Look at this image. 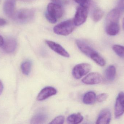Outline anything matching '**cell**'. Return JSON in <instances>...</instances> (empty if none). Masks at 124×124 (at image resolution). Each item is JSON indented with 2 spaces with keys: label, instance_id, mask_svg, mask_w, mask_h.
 I'll list each match as a JSON object with an SVG mask.
<instances>
[{
  "label": "cell",
  "instance_id": "cell-16",
  "mask_svg": "<svg viewBox=\"0 0 124 124\" xmlns=\"http://www.w3.org/2000/svg\"><path fill=\"white\" fill-rule=\"evenodd\" d=\"M97 97L94 92L90 91L86 93L83 98V102L86 105H91L95 102Z\"/></svg>",
  "mask_w": 124,
  "mask_h": 124
},
{
  "label": "cell",
  "instance_id": "cell-25",
  "mask_svg": "<svg viewBox=\"0 0 124 124\" xmlns=\"http://www.w3.org/2000/svg\"><path fill=\"white\" fill-rule=\"evenodd\" d=\"M108 97V95L107 93H102L97 96L96 99L99 102H103L107 100Z\"/></svg>",
  "mask_w": 124,
  "mask_h": 124
},
{
  "label": "cell",
  "instance_id": "cell-23",
  "mask_svg": "<svg viewBox=\"0 0 124 124\" xmlns=\"http://www.w3.org/2000/svg\"><path fill=\"white\" fill-rule=\"evenodd\" d=\"M75 2L80 5V6L86 8H89L92 3L91 0H74Z\"/></svg>",
  "mask_w": 124,
  "mask_h": 124
},
{
  "label": "cell",
  "instance_id": "cell-7",
  "mask_svg": "<svg viewBox=\"0 0 124 124\" xmlns=\"http://www.w3.org/2000/svg\"><path fill=\"white\" fill-rule=\"evenodd\" d=\"M124 113V93L121 92L118 95L116 100L114 108V116L119 119Z\"/></svg>",
  "mask_w": 124,
  "mask_h": 124
},
{
  "label": "cell",
  "instance_id": "cell-15",
  "mask_svg": "<svg viewBox=\"0 0 124 124\" xmlns=\"http://www.w3.org/2000/svg\"><path fill=\"white\" fill-rule=\"evenodd\" d=\"M47 119V115L44 112H39L32 118L31 123L35 124H43Z\"/></svg>",
  "mask_w": 124,
  "mask_h": 124
},
{
  "label": "cell",
  "instance_id": "cell-10",
  "mask_svg": "<svg viewBox=\"0 0 124 124\" xmlns=\"http://www.w3.org/2000/svg\"><path fill=\"white\" fill-rule=\"evenodd\" d=\"M46 42L47 45L52 50L58 54L65 57L69 58L70 57L68 52L60 44L54 41L48 40L46 41Z\"/></svg>",
  "mask_w": 124,
  "mask_h": 124
},
{
  "label": "cell",
  "instance_id": "cell-19",
  "mask_svg": "<svg viewBox=\"0 0 124 124\" xmlns=\"http://www.w3.org/2000/svg\"><path fill=\"white\" fill-rule=\"evenodd\" d=\"M103 15L104 12L102 9L100 8L95 9L92 13V19L94 22H98L102 19Z\"/></svg>",
  "mask_w": 124,
  "mask_h": 124
},
{
  "label": "cell",
  "instance_id": "cell-12",
  "mask_svg": "<svg viewBox=\"0 0 124 124\" xmlns=\"http://www.w3.org/2000/svg\"><path fill=\"white\" fill-rule=\"evenodd\" d=\"M56 90L52 87H47L42 90L38 95L37 99L38 101H42L55 95L57 93Z\"/></svg>",
  "mask_w": 124,
  "mask_h": 124
},
{
  "label": "cell",
  "instance_id": "cell-27",
  "mask_svg": "<svg viewBox=\"0 0 124 124\" xmlns=\"http://www.w3.org/2000/svg\"><path fill=\"white\" fill-rule=\"evenodd\" d=\"M7 24V22L4 19L0 18V26H3Z\"/></svg>",
  "mask_w": 124,
  "mask_h": 124
},
{
  "label": "cell",
  "instance_id": "cell-20",
  "mask_svg": "<svg viewBox=\"0 0 124 124\" xmlns=\"http://www.w3.org/2000/svg\"><path fill=\"white\" fill-rule=\"evenodd\" d=\"M32 63L29 60L25 61L23 63L21 68L22 72L24 75H28L31 71Z\"/></svg>",
  "mask_w": 124,
  "mask_h": 124
},
{
  "label": "cell",
  "instance_id": "cell-11",
  "mask_svg": "<svg viewBox=\"0 0 124 124\" xmlns=\"http://www.w3.org/2000/svg\"><path fill=\"white\" fill-rule=\"evenodd\" d=\"M76 44L78 48L81 51L90 58L97 52L89 45L83 41L77 40Z\"/></svg>",
  "mask_w": 124,
  "mask_h": 124
},
{
  "label": "cell",
  "instance_id": "cell-17",
  "mask_svg": "<svg viewBox=\"0 0 124 124\" xmlns=\"http://www.w3.org/2000/svg\"><path fill=\"white\" fill-rule=\"evenodd\" d=\"M116 67L113 65H110L108 67L105 72V76L106 80L109 82H112L114 80L116 77Z\"/></svg>",
  "mask_w": 124,
  "mask_h": 124
},
{
  "label": "cell",
  "instance_id": "cell-31",
  "mask_svg": "<svg viewBox=\"0 0 124 124\" xmlns=\"http://www.w3.org/2000/svg\"><path fill=\"white\" fill-rule=\"evenodd\" d=\"M123 28L124 30V18L123 20Z\"/></svg>",
  "mask_w": 124,
  "mask_h": 124
},
{
  "label": "cell",
  "instance_id": "cell-22",
  "mask_svg": "<svg viewBox=\"0 0 124 124\" xmlns=\"http://www.w3.org/2000/svg\"><path fill=\"white\" fill-rule=\"evenodd\" d=\"M114 52L121 58L124 59V46L121 45H114L112 47Z\"/></svg>",
  "mask_w": 124,
  "mask_h": 124
},
{
  "label": "cell",
  "instance_id": "cell-4",
  "mask_svg": "<svg viewBox=\"0 0 124 124\" xmlns=\"http://www.w3.org/2000/svg\"><path fill=\"white\" fill-rule=\"evenodd\" d=\"M35 12L31 9H23L15 12L14 18L17 22L21 24H26L32 20Z\"/></svg>",
  "mask_w": 124,
  "mask_h": 124
},
{
  "label": "cell",
  "instance_id": "cell-28",
  "mask_svg": "<svg viewBox=\"0 0 124 124\" xmlns=\"http://www.w3.org/2000/svg\"><path fill=\"white\" fill-rule=\"evenodd\" d=\"M3 89V86L1 81L0 80V95L1 94Z\"/></svg>",
  "mask_w": 124,
  "mask_h": 124
},
{
  "label": "cell",
  "instance_id": "cell-24",
  "mask_svg": "<svg viewBox=\"0 0 124 124\" xmlns=\"http://www.w3.org/2000/svg\"><path fill=\"white\" fill-rule=\"evenodd\" d=\"M65 118L63 116H59L53 119L51 122L49 123L51 124H62L64 123Z\"/></svg>",
  "mask_w": 124,
  "mask_h": 124
},
{
  "label": "cell",
  "instance_id": "cell-6",
  "mask_svg": "<svg viewBox=\"0 0 124 124\" xmlns=\"http://www.w3.org/2000/svg\"><path fill=\"white\" fill-rule=\"evenodd\" d=\"M87 8L80 6L78 7L73 19L76 26H79L84 23L87 18Z\"/></svg>",
  "mask_w": 124,
  "mask_h": 124
},
{
  "label": "cell",
  "instance_id": "cell-1",
  "mask_svg": "<svg viewBox=\"0 0 124 124\" xmlns=\"http://www.w3.org/2000/svg\"><path fill=\"white\" fill-rule=\"evenodd\" d=\"M121 12L116 8L111 10L107 15L106 31L108 35L115 36L118 33L119 31V21Z\"/></svg>",
  "mask_w": 124,
  "mask_h": 124
},
{
  "label": "cell",
  "instance_id": "cell-29",
  "mask_svg": "<svg viewBox=\"0 0 124 124\" xmlns=\"http://www.w3.org/2000/svg\"><path fill=\"white\" fill-rule=\"evenodd\" d=\"M4 41L3 37L0 35V47L3 46L4 43Z\"/></svg>",
  "mask_w": 124,
  "mask_h": 124
},
{
  "label": "cell",
  "instance_id": "cell-2",
  "mask_svg": "<svg viewBox=\"0 0 124 124\" xmlns=\"http://www.w3.org/2000/svg\"><path fill=\"white\" fill-rule=\"evenodd\" d=\"M63 14L62 9L60 4L50 3L47 6L46 17L47 20L52 23H55L57 19L61 18Z\"/></svg>",
  "mask_w": 124,
  "mask_h": 124
},
{
  "label": "cell",
  "instance_id": "cell-18",
  "mask_svg": "<svg viewBox=\"0 0 124 124\" xmlns=\"http://www.w3.org/2000/svg\"><path fill=\"white\" fill-rule=\"evenodd\" d=\"M84 118L80 114H74L70 115L67 118V121L69 124H77L82 121Z\"/></svg>",
  "mask_w": 124,
  "mask_h": 124
},
{
  "label": "cell",
  "instance_id": "cell-26",
  "mask_svg": "<svg viewBox=\"0 0 124 124\" xmlns=\"http://www.w3.org/2000/svg\"><path fill=\"white\" fill-rule=\"evenodd\" d=\"M116 8L121 12L124 11V0H118Z\"/></svg>",
  "mask_w": 124,
  "mask_h": 124
},
{
  "label": "cell",
  "instance_id": "cell-13",
  "mask_svg": "<svg viewBox=\"0 0 124 124\" xmlns=\"http://www.w3.org/2000/svg\"><path fill=\"white\" fill-rule=\"evenodd\" d=\"M111 113L108 108L103 109L98 116L96 124H109L111 119Z\"/></svg>",
  "mask_w": 124,
  "mask_h": 124
},
{
  "label": "cell",
  "instance_id": "cell-5",
  "mask_svg": "<svg viewBox=\"0 0 124 124\" xmlns=\"http://www.w3.org/2000/svg\"><path fill=\"white\" fill-rule=\"evenodd\" d=\"M91 69V66L89 63H82L76 65L73 68L72 75L76 79H79L86 75Z\"/></svg>",
  "mask_w": 124,
  "mask_h": 124
},
{
  "label": "cell",
  "instance_id": "cell-30",
  "mask_svg": "<svg viewBox=\"0 0 124 124\" xmlns=\"http://www.w3.org/2000/svg\"><path fill=\"white\" fill-rule=\"evenodd\" d=\"M51 0L53 1L54 3L59 4H60L62 1V0Z\"/></svg>",
  "mask_w": 124,
  "mask_h": 124
},
{
  "label": "cell",
  "instance_id": "cell-8",
  "mask_svg": "<svg viewBox=\"0 0 124 124\" xmlns=\"http://www.w3.org/2000/svg\"><path fill=\"white\" fill-rule=\"evenodd\" d=\"M103 78L98 73H92L86 76L82 80V82L87 85L98 84L102 82Z\"/></svg>",
  "mask_w": 124,
  "mask_h": 124
},
{
  "label": "cell",
  "instance_id": "cell-9",
  "mask_svg": "<svg viewBox=\"0 0 124 124\" xmlns=\"http://www.w3.org/2000/svg\"><path fill=\"white\" fill-rule=\"evenodd\" d=\"M16 0H6L3 5L5 14L10 18H13L15 13Z\"/></svg>",
  "mask_w": 124,
  "mask_h": 124
},
{
  "label": "cell",
  "instance_id": "cell-21",
  "mask_svg": "<svg viewBox=\"0 0 124 124\" xmlns=\"http://www.w3.org/2000/svg\"><path fill=\"white\" fill-rule=\"evenodd\" d=\"M91 59L100 66H104L105 65V60L97 52H96Z\"/></svg>",
  "mask_w": 124,
  "mask_h": 124
},
{
  "label": "cell",
  "instance_id": "cell-14",
  "mask_svg": "<svg viewBox=\"0 0 124 124\" xmlns=\"http://www.w3.org/2000/svg\"><path fill=\"white\" fill-rule=\"evenodd\" d=\"M16 45V40L14 38H9L4 41L2 47L4 51L7 53H9L13 52L15 50Z\"/></svg>",
  "mask_w": 124,
  "mask_h": 124
},
{
  "label": "cell",
  "instance_id": "cell-3",
  "mask_svg": "<svg viewBox=\"0 0 124 124\" xmlns=\"http://www.w3.org/2000/svg\"><path fill=\"white\" fill-rule=\"evenodd\" d=\"M73 19H69L60 23L54 28V33L57 35L67 36L70 34L76 26Z\"/></svg>",
  "mask_w": 124,
  "mask_h": 124
}]
</instances>
